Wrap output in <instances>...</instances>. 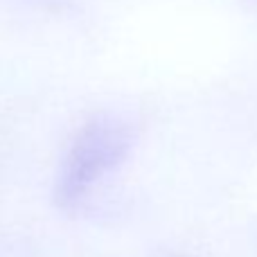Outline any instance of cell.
<instances>
[{
  "label": "cell",
  "mask_w": 257,
  "mask_h": 257,
  "mask_svg": "<svg viewBox=\"0 0 257 257\" xmlns=\"http://www.w3.org/2000/svg\"><path fill=\"white\" fill-rule=\"evenodd\" d=\"M131 147V131L122 120L99 115L77 131L59 167L54 199L61 208L79 205L93 187L124 160Z\"/></svg>",
  "instance_id": "cell-1"
}]
</instances>
